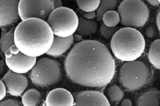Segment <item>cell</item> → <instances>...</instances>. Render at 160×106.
Returning <instances> with one entry per match:
<instances>
[{
    "label": "cell",
    "mask_w": 160,
    "mask_h": 106,
    "mask_svg": "<svg viewBox=\"0 0 160 106\" xmlns=\"http://www.w3.org/2000/svg\"><path fill=\"white\" fill-rule=\"evenodd\" d=\"M68 77L81 86L100 88L108 85L115 73V63L105 45L86 40L74 45L65 61Z\"/></svg>",
    "instance_id": "6da1fadb"
},
{
    "label": "cell",
    "mask_w": 160,
    "mask_h": 106,
    "mask_svg": "<svg viewBox=\"0 0 160 106\" xmlns=\"http://www.w3.org/2000/svg\"><path fill=\"white\" fill-rule=\"evenodd\" d=\"M55 35L47 22L32 18L22 21L14 30L15 45L26 56L36 58L49 50Z\"/></svg>",
    "instance_id": "7a4b0ae2"
},
{
    "label": "cell",
    "mask_w": 160,
    "mask_h": 106,
    "mask_svg": "<svg viewBox=\"0 0 160 106\" xmlns=\"http://www.w3.org/2000/svg\"><path fill=\"white\" fill-rule=\"evenodd\" d=\"M145 40L137 29L126 27L118 30L112 38L111 48L114 55L123 62H132L142 56L145 49Z\"/></svg>",
    "instance_id": "3957f363"
},
{
    "label": "cell",
    "mask_w": 160,
    "mask_h": 106,
    "mask_svg": "<svg viewBox=\"0 0 160 106\" xmlns=\"http://www.w3.org/2000/svg\"><path fill=\"white\" fill-rule=\"evenodd\" d=\"M150 77L149 67L144 62L137 60L124 63L118 74L120 84L128 91L142 88L148 82Z\"/></svg>",
    "instance_id": "277c9868"
},
{
    "label": "cell",
    "mask_w": 160,
    "mask_h": 106,
    "mask_svg": "<svg viewBox=\"0 0 160 106\" xmlns=\"http://www.w3.org/2000/svg\"><path fill=\"white\" fill-rule=\"evenodd\" d=\"M47 22L55 36L67 38L76 33L79 18L72 9L62 7L55 9L51 12Z\"/></svg>",
    "instance_id": "5b68a950"
},
{
    "label": "cell",
    "mask_w": 160,
    "mask_h": 106,
    "mask_svg": "<svg viewBox=\"0 0 160 106\" xmlns=\"http://www.w3.org/2000/svg\"><path fill=\"white\" fill-rule=\"evenodd\" d=\"M118 13L122 25L126 27H142L148 21L149 11L141 0H126L120 3Z\"/></svg>",
    "instance_id": "8992f818"
},
{
    "label": "cell",
    "mask_w": 160,
    "mask_h": 106,
    "mask_svg": "<svg viewBox=\"0 0 160 106\" xmlns=\"http://www.w3.org/2000/svg\"><path fill=\"white\" fill-rule=\"evenodd\" d=\"M61 77L58 63L49 58L38 60L31 70L29 78L33 84L40 87H48L58 82Z\"/></svg>",
    "instance_id": "52a82bcc"
},
{
    "label": "cell",
    "mask_w": 160,
    "mask_h": 106,
    "mask_svg": "<svg viewBox=\"0 0 160 106\" xmlns=\"http://www.w3.org/2000/svg\"><path fill=\"white\" fill-rule=\"evenodd\" d=\"M54 10L51 0H20L19 3V15L22 21L35 18L47 22Z\"/></svg>",
    "instance_id": "ba28073f"
},
{
    "label": "cell",
    "mask_w": 160,
    "mask_h": 106,
    "mask_svg": "<svg viewBox=\"0 0 160 106\" xmlns=\"http://www.w3.org/2000/svg\"><path fill=\"white\" fill-rule=\"evenodd\" d=\"M4 58L9 70L20 74L31 71L37 62V58L26 56L15 45L4 53Z\"/></svg>",
    "instance_id": "9c48e42d"
},
{
    "label": "cell",
    "mask_w": 160,
    "mask_h": 106,
    "mask_svg": "<svg viewBox=\"0 0 160 106\" xmlns=\"http://www.w3.org/2000/svg\"><path fill=\"white\" fill-rule=\"evenodd\" d=\"M19 0L0 1V26L8 27L16 23L19 18Z\"/></svg>",
    "instance_id": "30bf717a"
},
{
    "label": "cell",
    "mask_w": 160,
    "mask_h": 106,
    "mask_svg": "<svg viewBox=\"0 0 160 106\" xmlns=\"http://www.w3.org/2000/svg\"><path fill=\"white\" fill-rule=\"evenodd\" d=\"M1 81L6 85L9 94L14 97H19L28 88V78L23 74L15 73L9 71L2 77Z\"/></svg>",
    "instance_id": "8fae6325"
},
{
    "label": "cell",
    "mask_w": 160,
    "mask_h": 106,
    "mask_svg": "<svg viewBox=\"0 0 160 106\" xmlns=\"http://www.w3.org/2000/svg\"><path fill=\"white\" fill-rule=\"evenodd\" d=\"M74 106H111L104 94L94 90L81 92L77 95Z\"/></svg>",
    "instance_id": "7c38bea8"
},
{
    "label": "cell",
    "mask_w": 160,
    "mask_h": 106,
    "mask_svg": "<svg viewBox=\"0 0 160 106\" xmlns=\"http://www.w3.org/2000/svg\"><path fill=\"white\" fill-rule=\"evenodd\" d=\"M74 99L71 92L64 88H56L46 98V106H74Z\"/></svg>",
    "instance_id": "4fadbf2b"
},
{
    "label": "cell",
    "mask_w": 160,
    "mask_h": 106,
    "mask_svg": "<svg viewBox=\"0 0 160 106\" xmlns=\"http://www.w3.org/2000/svg\"><path fill=\"white\" fill-rule=\"evenodd\" d=\"M73 43V36L67 38H62L55 36L52 45L46 54L53 57L62 56L70 48Z\"/></svg>",
    "instance_id": "5bb4252c"
},
{
    "label": "cell",
    "mask_w": 160,
    "mask_h": 106,
    "mask_svg": "<svg viewBox=\"0 0 160 106\" xmlns=\"http://www.w3.org/2000/svg\"><path fill=\"white\" fill-rule=\"evenodd\" d=\"M98 29V24L95 20H88L83 17H79L78 26L75 34L80 36H91Z\"/></svg>",
    "instance_id": "9a60e30c"
},
{
    "label": "cell",
    "mask_w": 160,
    "mask_h": 106,
    "mask_svg": "<svg viewBox=\"0 0 160 106\" xmlns=\"http://www.w3.org/2000/svg\"><path fill=\"white\" fill-rule=\"evenodd\" d=\"M136 106H160V92L150 90L140 95L137 99Z\"/></svg>",
    "instance_id": "2e32d148"
},
{
    "label": "cell",
    "mask_w": 160,
    "mask_h": 106,
    "mask_svg": "<svg viewBox=\"0 0 160 106\" xmlns=\"http://www.w3.org/2000/svg\"><path fill=\"white\" fill-rule=\"evenodd\" d=\"M148 59L150 63L158 69H160V39L153 41L148 52Z\"/></svg>",
    "instance_id": "e0dca14e"
},
{
    "label": "cell",
    "mask_w": 160,
    "mask_h": 106,
    "mask_svg": "<svg viewBox=\"0 0 160 106\" xmlns=\"http://www.w3.org/2000/svg\"><path fill=\"white\" fill-rule=\"evenodd\" d=\"M41 94L35 89H32L24 93L22 98L24 106H37L40 102Z\"/></svg>",
    "instance_id": "ac0fdd59"
},
{
    "label": "cell",
    "mask_w": 160,
    "mask_h": 106,
    "mask_svg": "<svg viewBox=\"0 0 160 106\" xmlns=\"http://www.w3.org/2000/svg\"><path fill=\"white\" fill-rule=\"evenodd\" d=\"M104 25L106 27L114 28L117 27L121 21L120 15L115 10L108 11L104 14L102 18Z\"/></svg>",
    "instance_id": "d6986e66"
},
{
    "label": "cell",
    "mask_w": 160,
    "mask_h": 106,
    "mask_svg": "<svg viewBox=\"0 0 160 106\" xmlns=\"http://www.w3.org/2000/svg\"><path fill=\"white\" fill-rule=\"evenodd\" d=\"M116 0H102L100 5L96 10V15L99 19H102V16L108 11L114 10L117 6Z\"/></svg>",
    "instance_id": "ffe728a7"
},
{
    "label": "cell",
    "mask_w": 160,
    "mask_h": 106,
    "mask_svg": "<svg viewBox=\"0 0 160 106\" xmlns=\"http://www.w3.org/2000/svg\"><path fill=\"white\" fill-rule=\"evenodd\" d=\"M106 95L112 103H119L123 98L124 94L119 86L113 85L108 89Z\"/></svg>",
    "instance_id": "44dd1931"
},
{
    "label": "cell",
    "mask_w": 160,
    "mask_h": 106,
    "mask_svg": "<svg viewBox=\"0 0 160 106\" xmlns=\"http://www.w3.org/2000/svg\"><path fill=\"white\" fill-rule=\"evenodd\" d=\"M77 4L80 9L85 12L96 11L100 5V0H78Z\"/></svg>",
    "instance_id": "7402d4cb"
},
{
    "label": "cell",
    "mask_w": 160,
    "mask_h": 106,
    "mask_svg": "<svg viewBox=\"0 0 160 106\" xmlns=\"http://www.w3.org/2000/svg\"><path fill=\"white\" fill-rule=\"evenodd\" d=\"M13 45H15L14 31L3 34L1 39V49L2 52L4 53Z\"/></svg>",
    "instance_id": "603a6c76"
},
{
    "label": "cell",
    "mask_w": 160,
    "mask_h": 106,
    "mask_svg": "<svg viewBox=\"0 0 160 106\" xmlns=\"http://www.w3.org/2000/svg\"><path fill=\"white\" fill-rule=\"evenodd\" d=\"M118 27H106V25H104L100 29V34L104 38L106 39H110L113 38V36L116 34L118 31Z\"/></svg>",
    "instance_id": "cb8c5ba5"
},
{
    "label": "cell",
    "mask_w": 160,
    "mask_h": 106,
    "mask_svg": "<svg viewBox=\"0 0 160 106\" xmlns=\"http://www.w3.org/2000/svg\"><path fill=\"white\" fill-rule=\"evenodd\" d=\"M0 106H21L20 104L14 99H8L1 101Z\"/></svg>",
    "instance_id": "d4e9b609"
},
{
    "label": "cell",
    "mask_w": 160,
    "mask_h": 106,
    "mask_svg": "<svg viewBox=\"0 0 160 106\" xmlns=\"http://www.w3.org/2000/svg\"><path fill=\"white\" fill-rule=\"evenodd\" d=\"M157 34L156 29L152 25H150L147 27L146 29V34L150 38H152L154 37Z\"/></svg>",
    "instance_id": "484cf974"
},
{
    "label": "cell",
    "mask_w": 160,
    "mask_h": 106,
    "mask_svg": "<svg viewBox=\"0 0 160 106\" xmlns=\"http://www.w3.org/2000/svg\"><path fill=\"white\" fill-rule=\"evenodd\" d=\"M7 87L1 80L0 81V100L2 101L7 94Z\"/></svg>",
    "instance_id": "4316f807"
},
{
    "label": "cell",
    "mask_w": 160,
    "mask_h": 106,
    "mask_svg": "<svg viewBox=\"0 0 160 106\" xmlns=\"http://www.w3.org/2000/svg\"><path fill=\"white\" fill-rule=\"evenodd\" d=\"M96 12H84L83 13V18L88 20H92L96 16Z\"/></svg>",
    "instance_id": "83f0119b"
},
{
    "label": "cell",
    "mask_w": 160,
    "mask_h": 106,
    "mask_svg": "<svg viewBox=\"0 0 160 106\" xmlns=\"http://www.w3.org/2000/svg\"><path fill=\"white\" fill-rule=\"evenodd\" d=\"M53 3L55 9H59L60 7H62V2L60 0H53L52 1Z\"/></svg>",
    "instance_id": "f1b7e54d"
},
{
    "label": "cell",
    "mask_w": 160,
    "mask_h": 106,
    "mask_svg": "<svg viewBox=\"0 0 160 106\" xmlns=\"http://www.w3.org/2000/svg\"><path fill=\"white\" fill-rule=\"evenodd\" d=\"M121 106H132V103L129 99H124L122 101Z\"/></svg>",
    "instance_id": "f546056e"
},
{
    "label": "cell",
    "mask_w": 160,
    "mask_h": 106,
    "mask_svg": "<svg viewBox=\"0 0 160 106\" xmlns=\"http://www.w3.org/2000/svg\"><path fill=\"white\" fill-rule=\"evenodd\" d=\"M73 36L74 43H75L77 44L81 42V36L75 34Z\"/></svg>",
    "instance_id": "4dcf8cb0"
},
{
    "label": "cell",
    "mask_w": 160,
    "mask_h": 106,
    "mask_svg": "<svg viewBox=\"0 0 160 106\" xmlns=\"http://www.w3.org/2000/svg\"><path fill=\"white\" fill-rule=\"evenodd\" d=\"M147 2L149 4L153 6H158L160 4L159 1L158 0H150V1H148Z\"/></svg>",
    "instance_id": "1f68e13d"
},
{
    "label": "cell",
    "mask_w": 160,
    "mask_h": 106,
    "mask_svg": "<svg viewBox=\"0 0 160 106\" xmlns=\"http://www.w3.org/2000/svg\"><path fill=\"white\" fill-rule=\"evenodd\" d=\"M157 25L158 30L160 31V10L158 13L157 16Z\"/></svg>",
    "instance_id": "d6a6232c"
},
{
    "label": "cell",
    "mask_w": 160,
    "mask_h": 106,
    "mask_svg": "<svg viewBox=\"0 0 160 106\" xmlns=\"http://www.w3.org/2000/svg\"><path fill=\"white\" fill-rule=\"evenodd\" d=\"M159 1V3H160V1Z\"/></svg>",
    "instance_id": "836d02e7"
}]
</instances>
